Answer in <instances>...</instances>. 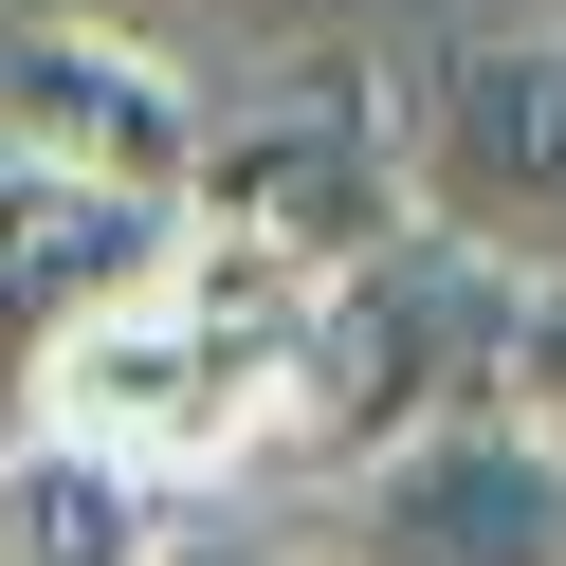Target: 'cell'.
<instances>
[{
	"label": "cell",
	"instance_id": "ba28073f",
	"mask_svg": "<svg viewBox=\"0 0 566 566\" xmlns=\"http://www.w3.org/2000/svg\"><path fill=\"white\" fill-rule=\"evenodd\" d=\"M165 530H184V512H165L147 475H111V457L38 439V420L0 439V566H147Z\"/></svg>",
	"mask_w": 566,
	"mask_h": 566
},
{
	"label": "cell",
	"instance_id": "5b68a950",
	"mask_svg": "<svg viewBox=\"0 0 566 566\" xmlns=\"http://www.w3.org/2000/svg\"><path fill=\"white\" fill-rule=\"evenodd\" d=\"M0 165H38V184H92V201H147V220H184L201 92L165 74L147 38H111V19H38V38H0Z\"/></svg>",
	"mask_w": 566,
	"mask_h": 566
},
{
	"label": "cell",
	"instance_id": "7a4b0ae2",
	"mask_svg": "<svg viewBox=\"0 0 566 566\" xmlns=\"http://www.w3.org/2000/svg\"><path fill=\"white\" fill-rule=\"evenodd\" d=\"M475 347H493V274H457L439 238H384L366 274L293 293V384H274L256 475H384L402 439L475 420Z\"/></svg>",
	"mask_w": 566,
	"mask_h": 566
},
{
	"label": "cell",
	"instance_id": "52a82bcc",
	"mask_svg": "<svg viewBox=\"0 0 566 566\" xmlns=\"http://www.w3.org/2000/svg\"><path fill=\"white\" fill-rule=\"evenodd\" d=\"M184 256V220L147 201H92V184H38V165H0V384H38L74 329H111L147 274Z\"/></svg>",
	"mask_w": 566,
	"mask_h": 566
},
{
	"label": "cell",
	"instance_id": "8992f818",
	"mask_svg": "<svg viewBox=\"0 0 566 566\" xmlns=\"http://www.w3.org/2000/svg\"><path fill=\"white\" fill-rule=\"evenodd\" d=\"M347 566H566V457H530L512 420H439L347 475Z\"/></svg>",
	"mask_w": 566,
	"mask_h": 566
},
{
	"label": "cell",
	"instance_id": "30bf717a",
	"mask_svg": "<svg viewBox=\"0 0 566 566\" xmlns=\"http://www.w3.org/2000/svg\"><path fill=\"white\" fill-rule=\"evenodd\" d=\"M147 566H293V548H274V530H165Z\"/></svg>",
	"mask_w": 566,
	"mask_h": 566
},
{
	"label": "cell",
	"instance_id": "9c48e42d",
	"mask_svg": "<svg viewBox=\"0 0 566 566\" xmlns=\"http://www.w3.org/2000/svg\"><path fill=\"white\" fill-rule=\"evenodd\" d=\"M475 420H512L530 457H566V274L493 293V347H475Z\"/></svg>",
	"mask_w": 566,
	"mask_h": 566
},
{
	"label": "cell",
	"instance_id": "3957f363",
	"mask_svg": "<svg viewBox=\"0 0 566 566\" xmlns=\"http://www.w3.org/2000/svg\"><path fill=\"white\" fill-rule=\"evenodd\" d=\"M384 147H402V238H439L493 293L566 274V38H530V19L439 38L420 92L384 111Z\"/></svg>",
	"mask_w": 566,
	"mask_h": 566
},
{
	"label": "cell",
	"instance_id": "6da1fadb",
	"mask_svg": "<svg viewBox=\"0 0 566 566\" xmlns=\"http://www.w3.org/2000/svg\"><path fill=\"white\" fill-rule=\"evenodd\" d=\"M274 384H293V293L184 238L111 329H74L19 384V420L74 439V457H111V475H147V493H201V475H256Z\"/></svg>",
	"mask_w": 566,
	"mask_h": 566
},
{
	"label": "cell",
	"instance_id": "277c9868",
	"mask_svg": "<svg viewBox=\"0 0 566 566\" xmlns=\"http://www.w3.org/2000/svg\"><path fill=\"white\" fill-rule=\"evenodd\" d=\"M184 238L274 293H329L402 238V147H384V92H256V111H201L184 165Z\"/></svg>",
	"mask_w": 566,
	"mask_h": 566
}]
</instances>
